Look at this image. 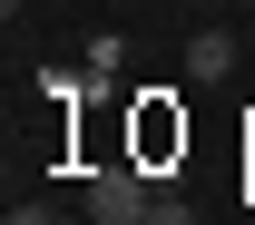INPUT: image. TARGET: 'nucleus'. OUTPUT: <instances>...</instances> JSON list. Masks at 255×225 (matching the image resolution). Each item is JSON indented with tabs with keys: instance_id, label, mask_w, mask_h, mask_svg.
I'll return each mask as SVG.
<instances>
[{
	"instance_id": "nucleus-1",
	"label": "nucleus",
	"mask_w": 255,
	"mask_h": 225,
	"mask_svg": "<svg viewBox=\"0 0 255 225\" xmlns=\"http://www.w3.org/2000/svg\"><path fill=\"white\" fill-rule=\"evenodd\" d=\"M89 206H98V225H147V176L108 166V176H89Z\"/></svg>"
},
{
	"instance_id": "nucleus-2",
	"label": "nucleus",
	"mask_w": 255,
	"mask_h": 225,
	"mask_svg": "<svg viewBox=\"0 0 255 225\" xmlns=\"http://www.w3.org/2000/svg\"><path fill=\"white\" fill-rule=\"evenodd\" d=\"M187 78H196V88L236 78V30H196V39H187Z\"/></svg>"
},
{
	"instance_id": "nucleus-3",
	"label": "nucleus",
	"mask_w": 255,
	"mask_h": 225,
	"mask_svg": "<svg viewBox=\"0 0 255 225\" xmlns=\"http://www.w3.org/2000/svg\"><path fill=\"white\" fill-rule=\"evenodd\" d=\"M118 59H128V49H118V39H108V30H98V39H89V59H79V69H89L98 88H108V78H118Z\"/></svg>"
},
{
	"instance_id": "nucleus-4",
	"label": "nucleus",
	"mask_w": 255,
	"mask_h": 225,
	"mask_svg": "<svg viewBox=\"0 0 255 225\" xmlns=\"http://www.w3.org/2000/svg\"><path fill=\"white\" fill-rule=\"evenodd\" d=\"M10 225H49V206H10Z\"/></svg>"
}]
</instances>
